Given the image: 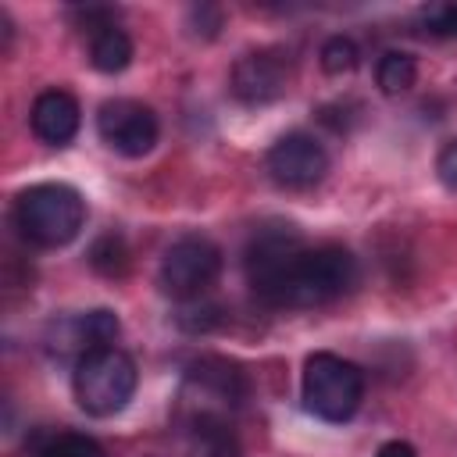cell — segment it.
<instances>
[{"mask_svg":"<svg viewBox=\"0 0 457 457\" xmlns=\"http://www.w3.org/2000/svg\"><path fill=\"white\" fill-rule=\"evenodd\" d=\"M246 278L268 307H321L357 286V257L336 243L303 246L289 225H275L253 232Z\"/></svg>","mask_w":457,"mask_h":457,"instance_id":"obj_1","label":"cell"},{"mask_svg":"<svg viewBox=\"0 0 457 457\" xmlns=\"http://www.w3.org/2000/svg\"><path fill=\"white\" fill-rule=\"evenodd\" d=\"M14 225L32 246L43 250L68 246L86 225V200L68 182L29 186L14 200Z\"/></svg>","mask_w":457,"mask_h":457,"instance_id":"obj_2","label":"cell"},{"mask_svg":"<svg viewBox=\"0 0 457 457\" xmlns=\"http://www.w3.org/2000/svg\"><path fill=\"white\" fill-rule=\"evenodd\" d=\"M136 382H139L136 361L118 346L89 350L86 357L75 361V371H71L75 400L93 418H111L125 411V403L136 393Z\"/></svg>","mask_w":457,"mask_h":457,"instance_id":"obj_3","label":"cell"},{"mask_svg":"<svg viewBox=\"0 0 457 457\" xmlns=\"http://www.w3.org/2000/svg\"><path fill=\"white\" fill-rule=\"evenodd\" d=\"M300 396L314 418L332 421V425L350 421L364 400V371L353 361H343L336 353L318 350L303 361Z\"/></svg>","mask_w":457,"mask_h":457,"instance_id":"obj_4","label":"cell"},{"mask_svg":"<svg viewBox=\"0 0 457 457\" xmlns=\"http://www.w3.org/2000/svg\"><path fill=\"white\" fill-rule=\"evenodd\" d=\"M218 275H221V250L207 236H182L164 250L157 286L164 296L189 303L200 300L218 282Z\"/></svg>","mask_w":457,"mask_h":457,"instance_id":"obj_5","label":"cell"},{"mask_svg":"<svg viewBox=\"0 0 457 457\" xmlns=\"http://www.w3.org/2000/svg\"><path fill=\"white\" fill-rule=\"evenodd\" d=\"M96 132H100V139L114 154H121V157H143V154L154 150L161 125H157V114L146 104L129 100V96H118V100L100 104V111H96Z\"/></svg>","mask_w":457,"mask_h":457,"instance_id":"obj_6","label":"cell"},{"mask_svg":"<svg viewBox=\"0 0 457 457\" xmlns=\"http://www.w3.org/2000/svg\"><path fill=\"white\" fill-rule=\"evenodd\" d=\"M228 89H232V96L239 104H250V107L278 100L289 89V57L282 50H275V46L243 54L232 64Z\"/></svg>","mask_w":457,"mask_h":457,"instance_id":"obj_7","label":"cell"},{"mask_svg":"<svg viewBox=\"0 0 457 457\" xmlns=\"http://www.w3.org/2000/svg\"><path fill=\"white\" fill-rule=\"evenodd\" d=\"M268 171L286 189H311V186H318L325 179L328 154H325V146L314 136H307V132H286L268 150Z\"/></svg>","mask_w":457,"mask_h":457,"instance_id":"obj_8","label":"cell"},{"mask_svg":"<svg viewBox=\"0 0 457 457\" xmlns=\"http://www.w3.org/2000/svg\"><path fill=\"white\" fill-rule=\"evenodd\" d=\"M79 100L68 93V89H43L36 100H32V132L50 143V146H64L75 139L79 132Z\"/></svg>","mask_w":457,"mask_h":457,"instance_id":"obj_9","label":"cell"},{"mask_svg":"<svg viewBox=\"0 0 457 457\" xmlns=\"http://www.w3.org/2000/svg\"><path fill=\"white\" fill-rule=\"evenodd\" d=\"M118 314L107 311V307H96V311H86V314H75L68 321L57 325V343L54 350L68 353L75 350L79 357H86L89 350H100V346H111L114 336H118Z\"/></svg>","mask_w":457,"mask_h":457,"instance_id":"obj_10","label":"cell"},{"mask_svg":"<svg viewBox=\"0 0 457 457\" xmlns=\"http://www.w3.org/2000/svg\"><path fill=\"white\" fill-rule=\"evenodd\" d=\"M189 382H200L204 389H211V393H214L218 400H225V403H239V396H246V378H243V371H236L232 364L214 361V357L196 361V364L189 368Z\"/></svg>","mask_w":457,"mask_h":457,"instance_id":"obj_11","label":"cell"},{"mask_svg":"<svg viewBox=\"0 0 457 457\" xmlns=\"http://www.w3.org/2000/svg\"><path fill=\"white\" fill-rule=\"evenodd\" d=\"M129 61H132V39H129L118 25L100 29L96 36H89V64H93L96 71L118 75V71L129 68Z\"/></svg>","mask_w":457,"mask_h":457,"instance_id":"obj_12","label":"cell"},{"mask_svg":"<svg viewBox=\"0 0 457 457\" xmlns=\"http://www.w3.org/2000/svg\"><path fill=\"white\" fill-rule=\"evenodd\" d=\"M375 82L386 96H396V93H407L414 82H418V64L411 54L403 50H386L375 64Z\"/></svg>","mask_w":457,"mask_h":457,"instance_id":"obj_13","label":"cell"},{"mask_svg":"<svg viewBox=\"0 0 457 457\" xmlns=\"http://www.w3.org/2000/svg\"><path fill=\"white\" fill-rule=\"evenodd\" d=\"M89 264H93V271H100V275H107V278L125 275V268H129V246H125V239L114 236V232L100 236V239L89 246Z\"/></svg>","mask_w":457,"mask_h":457,"instance_id":"obj_14","label":"cell"},{"mask_svg":"<svg viewBox=\"0 0 457 457\" xmlns=\"http://www.w3.org/2000/svg\"><path fill=\"white\" fill-rule=\"evenodd\" d=\"M318 61H321L325 75H350L357 68V61H361V50H357V43L350 36H328L321 43Z\"/></svg>","mask_w":457,"mask_h":457,"instance_id":"obj_15","label":"cell"},{"mask_svg":"<svg viewBox=\"0 0 457 457\" xmlns=\"http://www.w3.org/2000/svg\"><path fill=\"white\" fill-rule=\"evenodd\" d=\"M36 457H107V453H104V446L96 439H89L82 432H61Z\"/></svg>","mask_w":457,"mask_h":457,"instance_id":"obj_16","label":"cell"},{"mask_svg":"<svg viewBox=\"0 0 457 457\" xmlns=\"http://www.w3.org/2000/svg\"><path fill=\"white\" fill-rule=\"evenodd\" d=\"M218 321H221V311L214 303H204V296L200 300H189V307H182V314H179V325L189 328V332H207Z\"/></svg>","mask_w":457,"mask_h":457,"instance_id":"obj_17","label":"cell"},{"mask_svg":"<svg viewBox=\"0 0 457 457\" xmlns=\"http://www.w3.org/2000/svg\"><path fill=\"white\" fill-rule=\"evenodd\" d=\"M425 25H428L432 36L457 39V4H439V7L425 11Z\"/></svg>","mask_w":457,"mask_h":457,"instance_id":"obj_18","label":"cell"},{"mask_svg":"<svg viewBox=\"0 0 457 457\" xmlns=\"http://www.w3.org/2000/svg\"><path fill=\"white\" fill-rule=\"evenodd\" d=\"M436 175H439V182L446 189L457 193V139H446L439 146V154H436Z\"/></svg>","mask_w":457,"mask_h":457,"instance_id":"obj_19","label":"cell"},{"mask_svg":"<svg viewBox=\"0 0 457 457\" xmlns=\"http://www.w3.org/2000/svg\"><path fill=\"white\" fill-rule=\"evenodd\" d=\"M375 457H418V453H414L411 443H403V439H389V443H382V446L375 450Z\"/></svg>","mask_w":457,"mask_h":457,"instance_id":"obj_20","label":"cell"}]
</instances>
